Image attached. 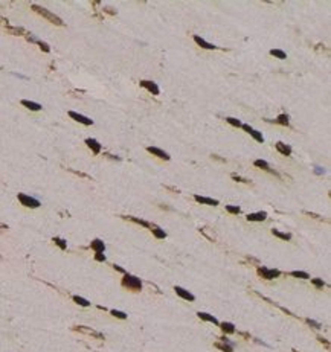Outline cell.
Listing matches in <instances>:
<instances>
[{"label":"cell","mask_w":331,"mask_h":352,"mask_svg":"<svg viewBox=\"0 0 331 352\" xmlns=\"http://www.w3.org/2000/svg\"><path fill=\"white\" fill-rule=\"evenodd\" d=\"M218 326L221 328V331L224 334H234L235 332V326H234V323H229V322H223V323H220Z\"/></svg>","instance_id":"44dd1931"},{"label":"cell","mask_w":331,"mask_h":352,"mask_svg":"<svg viewBox=\"0 0 331 352\" xmlns=\"http://www.w3.org/2000/svg\"><path fill=\"white\" fill-rule=\"evenodd\" d=\"M246 218H247V221H264L267 218V212H264V211L253 212V213H249Z\"/></svg>","instance_id":"4fadbf2b"},{"label":"cell","mask_w":331,"mask_h":352,"mask_svg":"<svg viewBox=\"0 0 331 352\" xmlns=\"http://www.w3.org/2000/svg\"><path fill=\"white\" fill-rule=\"evenodd\" d=\"M110 314L114 316L116 319H121V320H125V319H127V314L122 313V311H118V309H112V311H110Z\"/></svg>","instance_id":"f1b7e54d"},{"label":"cell","mask_w":331,"mask_h":352,"mask_svg":"<svg viewBox=\"0 0 331 352\" xmlns=\"http://www.w3.org/2000/svg\"><path fill=\"white\" fill-rule=\"evenodd\" d=\"M226 211H227L229 213H234V215H238V213L241 212V209H240L238 206H232V204H227V206H226Z\"/></svg>","instance_id":"4dcf8cb0"},{"label":"cell","mask_w":331,"mask_h":352,"mask_svg":"<svg viewBox=\"0 0 331 352\" xmlns=\"http://www.w3.org/2000/svg\"><path fill=\"white\" fill-rule=\"evenodd\" d=\"M122 287L130 290V291H140L142 290V281L136 276L125 273L124 277H122Z\"/></svg>","instance_id":"6da1fadb"},{"label":"cell","mask_w":331,"mask_h":352,"mask_svg":"<svg viewBox=\"0 0 331 352\" xmlns=\"http://www.w3.org/2000/svg\"><path fill=\"white\" fill-rule=\"evenodd\" d=\"M241 128H243V130H244V131H247L249 134H250V136L256 140V142H259V143H262V142H264V137H262V134L259 133V131H256V130H253V128L250 127V125H247V124H243L241 125Z\"/></svg>","instance_id":"ba28073f"},{"label":"cell","mask_w":331,"mask_h":352,"mask_svg":"<svg viewBox=\"0 0 331 352\" xmlns=\"http://www.w3.org/2000/svg\"><path fill=\"white\" fill-rule=\"evenodd\" d=\"M319 342H320V343H325V344H327V348H330V344H328V342L325 340V338H322V337H319Z\"/></svg>","instance_id":"ab89813d"},{"label":"cell","mask_w":331,"mask_h":352,"mask_svg":"<svg viewBox=\"0 0 331 352\" xmlns=\"http://www.w3.org/2000/svg\"><path fill=\"white\" fill-rule=\"evenodd\" d=\"M305 322L310 325V326H314L316 329H320V328H322V325H320V323H317V322H314V320H311V319H305Z\"/></svg>","instance_id":"e575fe53"},{"label":"cell","mask_w":331,"mask_h":352,"mask_svg":"<svg viewBox=\"0 0 331 352\" xmlns=\"http://www.w3.org/2000/svg\"><path fill=\"white\" fill-rule=\"evenodd\" d=\"M273 122L275 124H279V125H284V127H288V116L282 113V114H279V116L273 120Z\"/></svg>","instance_id":"d4e9b609"},{"label":"cell","mask_w":331,"mask_h":352,"mask_svg":"<svg viewBox=\"0 0 331 352\" xmlns=\"http://www.w3.org/2000/svg\"><path fill=\"white\" fill-rule=\"evenodd\" d=\"M290 276L293 277H298V279H310V274L305 273V272H298V270H295V272H290L288 273Z\"/></svg>","instance_id":"4316f807"},{"label":"cell","mask_w":331,"mask_h":352,"mask_svg":"<svg viewBox=\"0 0 331 352\" xmlns=\"http://www.w3.org/2000/svg\"><path fill=\"white\" fill-rule=\"evenodd\" d=\"M215 348L220 349V351H223V352H234V344L229 342L226 337L220 338V342L215 343Z\"/></svg>","instance_id":"5b68a950"},{"label":"cell","mask_w":331,"mask_h":352,"mask_svg":"<svg viewBox=\"0 0 331 352\" xmlns=\"http://www.w3.org/2000/svg\"><path fill=\"white\" fill-rule=\"evenodd\" d=\"M90 247L95 250V253H104V250H105V244L101 239H93Z\"/></svg>","instance_id":"2e32d148"},{"label":"cell","mask_w":331,"mask_h":352,"mask_svg":"<svg viewBox=\"0 0 331 352\" xmlns=\"http://www.w3.org/2000/svg\"><path fill=\"white\" fill-rule=\"evenodd\" d=\"M86 145L89 146L95 154H99L101 153V145H99L98 140H95V139H86Z\"/></svg>","instance_id":"9a60e30c"},{"label":"cell","mask_w":331,"mask_h":352,"mask_svg":"<svg viewBox=\"0 0 331 352\" xmlns=\"http://www.w3.org/2000/svg\"><path fill=\"white\" fill-rule=\"evenodd\" d=\"M95 259L99 261V262H104L105 261V255L104 253H95Z\"/></svg>","instance_id":"8d00e7d4"},{"label":"cell","mask_w":331,"mask_h":352,"mask_svg":"<svg viewBox=\"0 0 331 352\" xmlns=\"http://www.w3.org/2000/svg\"><path fill=\"white\" fill-rule=\"evenodd\" d=\"M75 329L79 331V332H84V334H90V335L96 337V338H104L102 334H99V332H96V331H93V329H89V328H86V326H76Z\"/></svg>","instance_id":"d6986e66"},{"label":"cell","mask_w":331,"mask_h":352,"mask_svg":"<svg viewBox=\"0 0 331 352\" xmlns=\"http://www.w3.org/2000/svg\"><path fill=\"white\" fill-rule=\"evenodd\" d=\"M311 283L316 287V288H323L325 287V282H323L322 279H319V277H316V279H311Z\"/></svg>","instance_id":"d6a6232c"},{"label":"cell","mask_w":331,"mask_h":352,"mask_svg":"<svg viewBox=\"0 0 331 352\" xmlns=\"http://www.w3.org/2000/svg\"><path fill=\"white\" fill-rule=\"evenodd\" d=\"M22 105H25L26 108H29V110H32V111H40V110H41V105H40V104L32 102V101H28V99H23Z\"/></svg>","instance_id":"ffe728a7"},{"label":"cell","mask_w":331,"mask_h":352,"mask_svg":"<svg viewBox=\"0 0 331 352\" xmlns=\"http://www.w3.org/2000/svg\"><path fill=\"white\" fill-rule=\"evenodd\" d=\"M140 87H144V89H147L150 93H153V94H159L160 93V90H159V87H157V84L156 83H153V81H147V79H140Z\"/></svg>","instance_id":"52a82bcc"},{"label":"cell","mask_w":331,"mask_h":352,"mask_svg":"<svg viewBox=\"0 0 331 352\" xmlns=\"http://www.w3.org/2000/svg\"><path fill=\"white\" fill-rule=\"evenodd\" d=\"M270 55H273L275 58H278V59H285L287 58V53L284 50H281V49H272V50H270Z\"/></svg>","instance_id":"484cf974"},{"label":"cell","mask_w":331,"mask_h":352,"mask_svg":"<svg viewBox=\"0 0 331 352\" xmlns=\"http://www.w3.org/2000/svg\"><path fill=\"white\" fill-rule=\"evenodd\" d=\"M314 172H316V174H323V172H325V169H322L320 166H316V168H314Z\"/></svg>","instance_id":"f35d334b"},{"label":"cell","mask_w":331,"mask_h":352,"mask_svg":"<svg viewBox=\"0 0 331 352\" xmlns=\"http://www.w3.org/2000/svg\"><path fill=\"white\" fill-rule=\"evenodd\" d=\"M53 242L60 247V248H63V250H66L67 248V244H66V241L64 239H61V238H53Z\"/></svg>","instance_id":"1f68e13d"},{"label":"cell","mask_w":331,"mask_h":352,"mask_svg":"<svg viewBox=\"0 0 331 352\" xmlns=\"http://www.w3.org/2000/svg\"><path fill=\"white\" fill-rule=\"evenodd\" d=\"M231 177L235 180V181H240V183H246V185H250V180H247V178H243V177H240V175H236V174H232Z\"/></svg>","instance_id":"836d02e7"},{"label":"cell","mask_w":331,"mask_h":352,"mask_svg":"<svg viewBox=\"0 0 331 352\" xmlns=\"http://www.w3.org/2000/svg\"><path fill=\"white\" fill-rule=\"evenodd\" d=\"M151 233L156 236L157 239H165L166 238V232L162 230L160 227H157V226H151Z\"/></svg>","instance_id":"7402d4cb"},{"label":"cell","mask_w":331,"mask_h":352,"mask_svg":"<svg viewBox=\"0 0 331 352\" xmlns=\"http://www.w3.org/2000/svg\"><path fill=\"white\" fill-rule=\"evenodd\" d=\"M272 233L276 236V238H279V239H284V241H290L292 239V235L290 233H284V232H279V230H276V229H273L272 230Z\"/></svg>","instance_id":"cb8c5ba5"},{"label":"cell","mask_w":331,"mask_h":352,"mask_svg":"<svg viewBox=\"0 0 331 352\" xmlns=\"http://www.w3.org/2000/svg\"><path fill=\"white\" fill-rule=\"evenodd\" d=\"M174 291H175V294H177L179 297H182V299H185V300H188V302H194V300H195L194 294H192V293H189L188 290L182 288V287H174Z\"/></svg>","instance_id":"9c48e42d"},{"label":"cell","mask_w":331,"mask_h":352,"mask_svg":"<svg viewBox=\"0 0 331 352\" xmlns=\"http://www.w3.org/2000/svg\"><path fill=\"white\" fill-rule=\"evenodd\" d=\"M275 146H276V150H278L282 155H290V154H292V148H290L288 145H285L284 142H278Z\"/></svg>","instance_id":"ac0fdd59"},{"label":"cell","mask_w":331,"mask_h":352,"mask_svg":"<svg viewBox=\"0 0 331 352\" xmlns=\"http://www.w3.org/2000/svg\"><path fill=\"white\" fill-rule=\"evenodd\" d=\"M253 165H255L256 168L264 169V171H267V172H272V174H275V175H278V172H276V171H273V169L270 168V165L267 163L266 160H261V159H258V160H255V162H253Z\"/></svg>","instance_id":"5bb4252c"},{"label":"cell","mask_w":331,"mask_h":352,"mask_svg":"<svg viewBox=\"0 0 331 352\" xmlns=\"http://www.w3.org/2000/svg\"><path fill=\"white\" fill-rule=\"evenodd\" d=\"M113 268L114 270H116V272H119V273H122V274H125L127 272H125V270L122 268V267H119V265H116V264H114V265H113Z\"/></svg>","instance_id":"74e56055"},{"label":"cell","mask_w":331,"mask_h":352,"mask_svg":"<svg viewBox=\"0 0 331 352\" xmlns=\"http://www.w3.org/2000/svg\"><path fill=\"white\" fill-rule=\"evenodd\" d=\"M35 43H37V44H38L40 47H41V49H43L44 52H49V50H50V49H49V46H47L46 43H43V41H40V40H37Z\"/></svg>","instance_id":"d590c367"},{"label":"cell","mask_w":331,"mask_h":352,"mask_svg":"<svg viewBox=\"0 0 331 352\" xmlns=\"http://www.w3.org/2000/svg\"><path fill=\"white\" fill-rule=\"evenodd\" d=\"M17 198H18V201L22 203L23 206H26V207H31V209H37V207H40V201H38L37 198L31 197V195L18 194V195H17Z\"/></svg>","instance_id":"277c9868"},{"label":"cell","mask_w":331,"mask_h":352,"mask_svg":"<svg viewBox=\"0 0 331 352\" xmlns=\"http://www.w3.org/2000/svg\"><path fill=\"white\" fill-rule=\"evenodd\" d=\"M125 220H128V221H133V223H136V224H140V226H144V227H148V229H151V224L150 223H147V221H144V220H140V218H134V216H124Z\"/></svg>","instance_id":"603a6c76"},{"label":"cell","mask_w":331,"mask_h":352,"mask_svg":"<svg viewBox=\"0 0 331 352\" xmlns=\"http://www.w3.org/2000/svg\"><path fill=\"white\" fill-rule=\"evenodd\" d=\"M69 116H70L72 119H75L76 122L83 124V125H93V120H92L90 118H86V116H83V114H79V113L69 111Z\"/></svg>","instance_id":"30bf717a"},{"label":"cell","mask_w":331,"mask_h":352,"mask_svg":"<svg viewBox=\"0 0 331 352\" xmlns=\"http://www.w3.org/2000/svg\"><path fill=\"white\" fill-rule=\"evenodd\" d=\"M197 316L200 317V319H201V320H206V322H211V323H214V325H217V326H218V325H220V322H218L217 319H215V317H214V316H211V314H209V313H203V311H200V313H197Z\"/></svg>","instance_id":"e0dca14e"},{"label":"cell","mask_w":331,"mask_h":352,"mask_svg":"<svg viewBox=\"0 0 331 352\" xmlns=\"http://www.w3.org/2000/svg\"><path fill=\"white\" fill-rule=\"evenodd\" d=\"M194 41L197 43L200 47H203V49H208V50H214V49H217V46L215 44H211V43H208L205 38H201L200 35H194Z\"/></svg>","instance_id":"7c38bea8"},{"label":"cell","mask_w":331,"mask_h":352,"mask_svg":"<svg viewBox=\"0 0 331 352\" xmlns=\"http://www.w3.org/2000/svg\"><path fill=\"white\" fill-rule=\"evenodd\" d=\"M73 302H76L78 305H81V307H89L90 305L89 300L84 299V297H79V296H73Z\"/></svg>","instance_id":"83f0119b"},{"label":"cell","mask_w":331,"mask_h":352,"mask_svg":"<svg viewBox=\"0 0 331 352\" xmlns=\"http://www.w3.org/2000/svg\"><path fill=\"white\" fill-rule=\"evenodd\" d=\"M226 122L231 124V125H234V127H238V128H241V125H243L241 120L240 119H235V118H226Z\"/></svg>","instance_id":"f546056e"},{"label":"cell","mask_w":331,"mask_h":352,"mask_svg":"<svg viewBox=\"0 0 331 352\" xmlns=\"http://www.w3.org/2000/svg\"><path fill=\"white\" fill-rule=\"evenodd\" d=\"M32 9L34 11H37L40 15H43V17H46L47 20H50V22L53 23V24H58V26H61L63 24V20L60 18V17H57L55 14H52V12H49L47 9H44V8H41V6H37V5H32Z\"/></svg>","instance_id":"7a4b0ae2"},{"label":"cell","mask_w":331,"mask_h":352,"mask_svg":"<svg viewBox=\"0 0 331 352\" xmlns=\"http://www.w3.org/2000/svg\"><path fill=\"white\" fill-rule=\"evenodd\" d=\"M194 200L197 203H201V204H208V206H218V200L209 198V197H203V195H194Z\"/></svg>","instance_id":"8fae6325"},{"label":"cell","mask_w":331,"mask_h":352,"mask_svg":"<svg viewBox=\"0 0 331 352\" xmlns=\"http://www.w3.org/2000/svg\"><path fill=\"white\" fill-rule=\"evenodd\" d=\"M147 151H148V153H151L153 155H156V157L162 159V160H170V159H171V157H170V154L165 153L163 150H160V148H157V146H147Z\"/></svg>","instance_id":"8992f818"},{"label":"cell","mask_w":331,"mask_h":352,"mask_svg":"<svg viewBox=\"0 0 331 352\" xmlns=\"http://www.w3.org/2000/svg\"><path fill=\"white\" fill-rule=\"evenodd\" d=\"M258 274L266 281H272V279H276L278 276H281V272L276 268H267V267H258Z\"/></svg>","instance_id":"3957f363"}]
</instances>
